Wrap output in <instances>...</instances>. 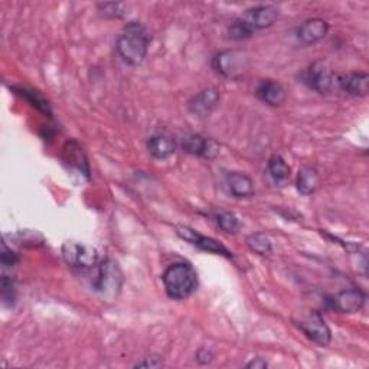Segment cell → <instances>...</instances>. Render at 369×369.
Returning <instances> with one entry per match:
<instances>
[{"label": "cell", "instance_id": "6da1fadb", "mask_svg": "<svg viewBox=\"0 0 369 369\" xmlns=\"http://www.w3.org/2000/svg\"><path fill=\"white\" fill-rule=\"evenodd\" d=\"M150 36L141 22H130L117 38V53L128 65H141L149 51Z\"/></svg>", "mask_w": 369, "mask_h": 369}, {"label": "cell", "instance_id": "7a4b0ae2", "mask_svg": "<svg viewBox=\"0 0 369 369\" xmlns=\"http://www.w3.org/2000/svg\"><path fill=\"white\" fill-rule=\"evenodd\" d=\"M279 18V11L270 5H261L247 9L228 28V35L234 40L251 38L254 32L270 28Z\"/></svg>", "mask_w": 369, "mask_h": 369}, {"label": "cell", "instance_id": "3957f363", "mask_svg": "<svg viewBox=\"0 0 369 369\" xmlns=\"http://www.w3.org/2000/svg\"><path fill=\"white\" fill-rule=\"evenodd\" d=\"M162 280L166 294L175 300L187 299L198 289V274L194 267L187 263L169 265L162 275Z\"/></svg>", "mask_w": 369, "mask_h": 369}, {"label": "cell", "instance_id": "277c9868", "mask_svg": "<svg viewBox=\"0 0 369 369\" xmlns=\"http://www.w3.org/2000/svg\"><path fill=\"white\" fill-rule=\"evenodd\" d=\"M123 283L124 277L120 265L114 260L107 258L97 267L92 287L104 300H114L120 294Z\"/></svg>", "mask_w": 369, "mask_h": 369}, {"label": "cell", "instance_id": "5b68a950", "mask_svg": "<svg viewBox=\"0 0 369 369\" xmlns=\"http://www.w3.org/2000/svg\"><path fill=\"white\" fill-rule=\"evenodd\" d=\"M62 257L68 265L79 270H91L99 263V253L96 248L72 241L62 246Z\"/></svg>", "mask_w": 369, "mask_h": 369}, {"label": "cell", "instance_id": "8992f818", "mask_svg": "<svg viewBox=\"0 0 369 369\" xmlns=\"http://www.w3.org/2000/svg\"><path fill=\"white\" fill-rule=\"evenodd\" d=\"M247 67V58L240 51H222L212 60V68L224 78L237 79Z\"/></svg>", "mask_w": 369, "mask_h": 369}, {"label": "cell", "instance_id": "52a82bcc", "mask_svg": "<svg viewBox=\"0 0 369 369\" xmlns=\"http://www.w3.org/2000/svg\"><path fill=\"white\" fill-rule=\"evenodd\" d=\"M176 234L184 240L188 241L189 244L198 247L202 251L211 253V254H216V255H222L226 258H233V253H231L224 244H221L218 240L202 236L199 233H197L195 229H192L191 226L187 225H177L176 226Z\"/></svg>", "mask_w": 369, "mask_h": 369}, {"label": "cell", "instance_id": "ba28073f", "mask_svg": "<svg viewBox=\"0 0 369 369\" xmlns=\"http://www.w3.org/2000/svg\"><path fill=\"white\" fill-rule=\"evenodd\" d=\"M303 82L310 87L312 89L320 92V94H326L335 84V77L332 75L331 68L323 61H316L312 64L302 75Z\"/></svg>", "mask_w": 369, "mask_h": 369}, {"label": "cell", "instance_id": "9c48e42d", "mask_svg": "<svg viewBox=\"0 0 369 369\" xmlns=\"http://www.w3.org/2000/svg\"><path fill=\"white\" fill-rule=\"evenodd\" d=\"M299 328L304 332V335L309 339L321 346L329 345L332 341V332L329 326L326 325V321L323 320V317L316 312H312L303 320H300Z\"/></svg>", "mask_w": 369, "mask_h": 369}, {"label": "cell", "instance_id": "30bf717a", "mask_svg": "<svg viewBox=\"0 0 369 369\" xmlns=\"http://www.w3.org/2000/svg\"><path fill=\"white\" fill-rule=\"evenodd\" d=\"M329 32V23L325 19L313 18L303 22L297 29V39L303 45H314L325 39Z\"/></svg>", "mask_w": 369, "mask_h": 369}, {"label": "cell", "instance_id": "8fae6325", "mask_svg": "<svg viewBox=\"0 0 369 369\" xmlns=\"http://www.w3.org/2000/svg\"><path fill=\"white\" fill-rule=\"evenodd\" d=\"M338 87L353 97H365L368 94L369 75L366 72H349L336 77Z\"/></svg>", "mask_w": 369, "mask_h": 369}, {"label": "cell", "instance_id": "7c38bea8", "mask_svg": "<svg viewBox=\"0 0 369 369\" xmlns=\"http://www.w3.org/2000/svg\"><path fill=\"white\" fill-rule=\"evenodd\" d=\"M366 296L358 290V289H349L338 293L335 297H332L331 306L332 309L341 312V313H356L359 312L365 304Z\"/></svg>", "mask_w": 369, "mask_h": 369}, {"label": "cell", "instance_id": "4fadbf2b", "mask_svg": "<svg viewBox=\"0 0 369 369\" xmlns=\"http://www.w3.org/2000/svg\"><path fill=\"white\" fill-rule=\"evenodd\" d=\"M182 149L194 156L212 159L218 153V148L214 142L202 137L201 134H187L182 138Z\"/></svg>", "mask_w": 369, "mask_h": 369}, {"label": "cell", "instance_id": "5bb4252c", "mask_svg": "<svg viewBox=\"0 0 369 369\" xmlns=\"http://www.w3.org/2000/svg\"><path fill=\"white\" fill-rule=\"evenodd\" d=\"M257 97L271 107H279L286 101L287 92L280 82L264 79L257 87Z\"/></svg>", "mask_w": 369, "mask_h": 369}, {"label": "cell", "instance_id": "9a60e30c", "mask_svg": "<svg viewBox=\"0 0 369 369\" xmlns=\"http://www.w3.org/2000/svg\"><path fill=\"white\" fill-rule=\"evenodd\" d=\"M219 103V91L216 88H205L189 101V109L199 117H206Z\"/></svg>", "mask_w": 369, "mask_h": 369}, {"label": "cell", "instance_id": "2e32d148", "mask_svg": "<svg viewBox=\"0 0 369 369\" xmlns=\"http://www.w3.org/2000/svg\"><path fill=\"white\" fill-rule=\"evenodd\" d=\"M226 184L229 192L236 198H250L254 195V182L246 173L241 172L226 173Z\"/></svg>", "mask_w": 369, "mask_h": 369}, {"label": "cell", "instance_id": "e0dca14e", "mask_svg": "<svg viewBox=\"0 0 369 369\" xmlns=\"http://www.w3.org/2000/svg\"><path fill=\"white\" fill-rule=\"evenodd\" d=\"M64 162L65 165H68L70 169H75L79 175H84L85 177L89 176V166L87 158L77 142H70L65 145Z\"/></svg>", "mask_w": 369, "mask_h": 369}, {"label": "cell", "instance_id": "ac0fdd59", "mask_svg": "<svg viewBox=\"0 0 369 369\" xmlns=\"http://www.w3.org/2000/svg\"><path fill=\"white\" fill-rule=\"evenodd\" d=\"M148 149L155 159L163 160L176 152V142L166 134H155L148 141Z\"/></svg>", "mask_w": 369, "mask_h": 369}, {"label": "cell", "instance_id": "d6986e66", "mask_svg": "<svg viewBox=\"0 0 369 369\" xmlns=\"http://www.w3.org/2000/svg\"><path fill=\"white\" fill-rule=\"evenodd\" d=\"M320 184L319 175L313 167H303L297 175V191L302 195H312L317 191Z\"/></svg>", "mask_w": 369, "mask_h": 369}, {"label": "cell", "instance_id": "ffe728a7", "mask_svg": "<svg viewBox=\"0 0 369 369\" xmlns=\"http://www.w3.org/2000/svg\"><path fill=\"white\" fill-rule=\"evenodd\" d=\"M267 172L277 183H283L290 177V166L282 156H272L267 163Z\"/></svg>", "mask_w": 369, "mask_h": 369}, {"label": "cell", "instance_id": "44dd1931", "mask_svg": "<svg viewBox=\"0 0 369 369\" xmlns=\"http://www.w3.org/2000/svg\"><path fill=\"white\" fill-rule=\"evenodd\" d=\"M247 244L254 253H257L260 255H270L272 251L270 238L263 233H255V234L250 236L247 238Z\"/></svg>", "mask_w": 369, "mask_h": 369}, {"label": "cell", "instance_id": "7402d4cb", "mask_svg": "<svg viewBox=\"0 0 369 369\" xmlns=\"http://www.w3.org/2000/svg\"><path fill=\"white\" fill-rule=\"evenodd\" d=\"M216 222L222 231H225V233H229V234H237L241 226L240 219L233 212H221L216 216Z\"/></svg>", "mask_w": 369, "mask_h": 369}, {"label": "cell", "instance_id": "603a6c76", "mask_svg": "<svg viewBox=\"0 0 369 369\" xmlns=\"http://www.w3.org/2000/svg\"><path fill=\"white\" fill-rule=\"evenodd\" d=\"M99 11L104 18L109 19H120L126 15V6L120 2H109V4H100Z\"/></svg>", "mask_w": 369, "mask_h": 369}, {"label": "cell", "instance_id": "cb8c5ba5", "mask_svg": "<svg viewBox=\"0 0 369 369\" xmlns=\"http://www.w3.org/2000/svg\"><path fill=\"white\" fill-rule=\"evenodd\" d=\"M2 299L6 306H13L16 300V286L12 277H2Z\"/></svg>", "mask_w": 369, "mask_h": 369}, {"label": "cell", "instance_id": "d4e9b609", "mask_svg": "<svg viewBox=\"0 0 369 369\" xmlns=\"http://www.w3.org/2000/svg\"><path fill=\"white\" fill-rule=\"evenodd\" d=\"M19 94H21L22 97H26V99L31 101V104H32L33 107H36L38 110L50 114V106H48V103H46L42 97H39L35 91H28V89L22 88V89H19Z\"/></svg>", "mask_w": 369, "mask_h": 369}, {"label": "cell", "instance_id": "484cf974", "mask_svg": "<svg viewBox=\"0 0 369 369\" xmlns=\"http://www.w3.org/2000/svg\"><path fill=\"white\" fill-rule=\"evenodd\" d=\"M16 261H18L16 254L11 248H8L6 244H4V247H2V265H4V268L13 267L16 264Z\"/></svg>", "mask_w": 369, "mask_h": 369}, {"label": "cell", "instance_id": "4316f807", "mask_svg": "<svg viewBox=\"0 0 369 369\" xmlns=\"http://www.w3.org/2000/svg\"><path fill=\"white\" fill-rule=\"evenodd\" d=\"M163 362L159 358H146L142 362H137L134 366L136 368H160Z\"/></svg>", "mask_w": 369, "mask_h": 369}, {"label": "cell", "instance_id": "83f0119b", "mask_svg": "<svg viewBox=\"0 0 369 369\" xmlns=\"http://www.w3.org/2000/svg\"><path fill=\"white\" fill-rule=\"evenodd\" d=\"M267 366H268V363L263 358H255L246 365V368H254V369H265Z\"/></svg>", "mask_w": 369, "mask_h": 369}]
</instances>
